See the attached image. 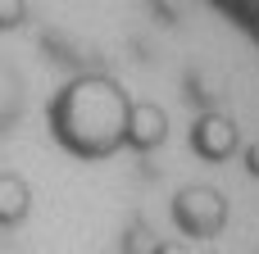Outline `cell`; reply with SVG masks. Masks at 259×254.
I'll return each instance as SVG.
<instances>
[{"instance_id":"cell-1","label":"cell","mask_w":259,"mask_h":254,"mask_svg":"<svg viewBox=\"0 0 259 254\" xmlns=\"http://www.w3.org/2000/svg\"><path fill=\"white\" fill-rule=\"evenodd\" d=\"M27 186L14 177V173H0V227H9V223H18L23 214H27Z\"/></svg>"}]
</instances>
